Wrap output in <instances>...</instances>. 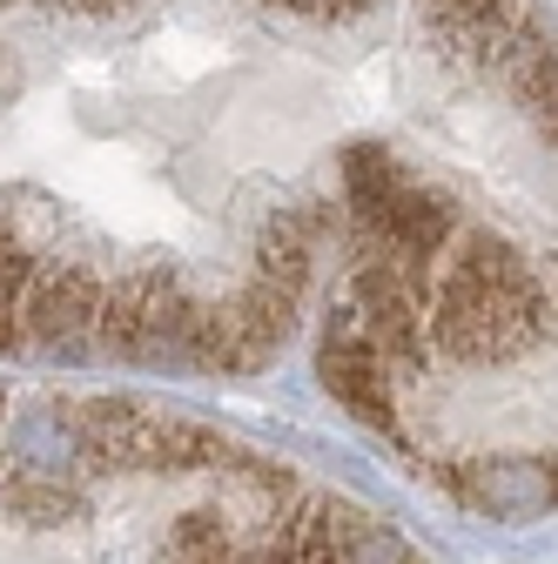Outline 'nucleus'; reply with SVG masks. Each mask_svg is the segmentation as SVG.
I'll use <instances>...</instances> for the list:
<instances>
[{
	"label": "nucleus",
	"mask_w": 558,
	"mask_h": 564,
	"mask_svg": "<svg viewBox=\"0 0 558 564\" xmlns=\"http://www.w3.org/2000/svg\"><path fill=\"white\" fill-rule=\"evenodd\" d=\"M101 296H108V282L82 262H34L28 275V290L14 303V329L21 343H61V349H75L82 336H95V316H101Z\"/></svg>",
	"instance_id": "f257e3e1"
},
{
	"label": "nucleus",
	"mask_w": 558,
	"mask_h": 564,
	"mask_svg": "<svg viewBox=\"0 0 558 564\" xmlns=\"http://www.w3.org/2000/svg\"><path fill=\"white\" fill-rule=\"evenodd\" d=\"M323 383H330V397L351 410L357 423H371V431H390V437H397V397H390V377H384V364L371 357V336H364V323H357L351 303L330 310V329H323Z\"/></svg>",
	"instance_id": "f03ea898"
},
{
	"label": "nucleus",
	"mask_w": 558,
	"mask_h": 564,
	"mask_svg": "<svg viewBox=\"0 0 558 564\" xmlns=\"http://www.w3.org/2000/svg\"><path fill=\"white\" fill-rule=\"evenodd\" d=\"M444 484L464 490L492 518H538L551 505V464L545 457H477V464H458Z\"/></svg>",
	"instance_id": "7ed1b4c3"
},
{
	"label": "nucleus",
	"mask_w": 558,
	"mask_h": 564,
	"mask_svg": "<svg viewBox=\"0 0 558 564\" xmlns=\"http://www.w3.org/2000/svg\"><path fill=\"white\" fill-rule=\"evenodd\" d=\"M276 8H290V14H330V21H351V14L377 8V0H276Z\"/></svg>",
	"instance_id": "20e7f679"
}]
</instances>
